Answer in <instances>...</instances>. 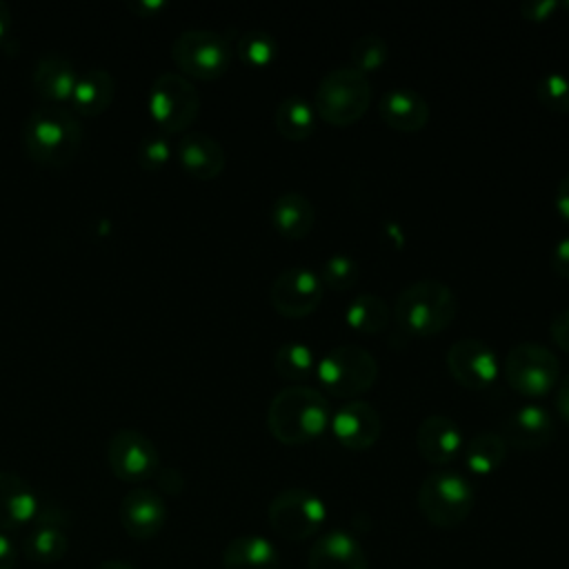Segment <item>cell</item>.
Returning <instances> with one entry per match:
<instances>
[{
	"instance_id": "obj_1",
	"label": "cell",
	"mask_w": 569,
	"mask_h": 569,
	"mask_svg": "<svg viewBox=\"0 0 569 569\" xmlns=\"http://www.w3.org/2000/svg\"><path fill=\"white\" fill-rule=\"evenodd\" d=\"M331 420L327 396L309 385L280 389L267 407V427L282 445H305L318 438Z\"/></svg>"
},
{
	"instance_id": "obj_2",
	"label": "cell",
	"mask_w": 569,
	"mask_h": 569,
	"mask_svg": "<svg viewBox=\"0 0 569 569\" xmlns=\"http://www.w3.org/2000/svg\"><path fill=\"white\" fill-rule=\"evenodd\" d=\"M84 129L73 109L64 104H40L22 124V144L31 160L49 167L69 164L80 144Z\"/></svg>"
},
{
	"instance_id": "obj_3",
	"label": "cell",
	"mask_w": 569,
	"mask_h": 569,
	"mask_svg": "<svg viewBox=\"0 0 569 569\" xmlns=\"http://www.w3.org/2000/svg\"><path fill=\"white\" fill-rule=\"evenodd\" d=\"M458 311L456 293L449 284L436 278L409 282L396 296L393 316L402 329L413 336H431L451 325Z\"/></svg>"
},
{
	"instance_id": "obj_4",
	"label": "cell",
	"mask_w": 569,
	"mask_h": 569,
	"mask_svg": "<svg viewBox=\"0 0 569 569\" xmlns=\"http://www.w3.org/2000/svg\"><path fill=\"white\" fill-rule=\"evenodd\" d=\"M371 102V82L367 73L351 64H340L327 71L313 93V109L322 120L347 127L353 124Z\"/></svg>"
},
{
	"instance_id": "obj_5",
	"label": "cell",
	"mask_w": 569,
	"mask_h": 569,
	"mask_svg": "<svg viewBox=\"0 0 569 569\" xmlns=\"http://www.w3.org/2000/svg\"><path fill=\"white\" fill-rule=\"evenodd\" d=\"M416 500L429 525L451 529L462 525L471 513L473 485L458 471L440 469L420 482Z\"/></svg>"
},
{
	"instance_id": "obj_6",
	"label": "cell",
	"mask_w": 569,
	"mask_h": 569,
	"mask_svg": "<svg viewBox=\"0 0 569 569\" xmlns=\"http://www.w3.org/2000/svg\"><path fill=\"white\" fill-rule=\"evenodd\" d=\"M316 373L329 393L353 400L376 382L378 360L362 345H336L318 360Z\"/></svg>"
},
{
	"instance_id": "obj_7",
	"label": "cell",
	"mask_w": 569,
	"mask_h": 569,
	"mask_svg": "<svg viewBox=\"0 0 569 569\" xmlns=\"http://www.w3.org/2000/svg\"><path fill=\"white\" fill-rule=\"evenodd\" d=\"M507 385L522 396H545L560 380V360L542 342H518L513 345L502 362Z\"/></svg>"
},
{
	"instance_id": "obj_8",
	"label": "cell",
	"mask_w": 569,
	"mask_h": 569,
	"mask_svg": "<svg viewBox=\"0 0 569 569\" xmlns=\"http://www.w3.org/2000/svg\"><path fill=\"white\" fill-rule=\"evenodd\" d=\"M171 58L187 76L213 80L229 69L233 47L224 33L193 27L173 38Z\"/></svg>"
},
{
	"instance_id": "obj_9",
	"label": "cell",
	"mask_w": 569,
	"mask_h": 569,
	"mask_svg": "<svg viewBox=\"0 0 569 569\" xmlns=\"http://www.w3.org/2000/svg\"><path fill=\"white\" fill-rule=\"evenodd\" d=\"M147 104L153 122L169 136L184 131L196 120L200 96L187 76L178 71H164L153 78Z\"/></svg>"
},
{
	"instance_id": "obj_10",
	"label": "cell",
	"mask_w": 569,
	"mask_h": 569,
	"mask_svg": "<svg viewBox=\"0 0 569 569\" xmlns=\"http://www.w3.org/2000/svg\"><path fill=\"white\" fill-rule=\"evenodd\" d=\"M325 518L327 507L322 498L302 487L282 489L271 498L267 509L271 529L289 542H302L318 533L325 525Z\"/></svg>"
},
{
	"instance_id": "obj_11",
	"label": "cell",
	"mask_w": 569,
	"mask_h": 569,
	"mask_svg": "<svg viewBox=\"0 0 569 569\" xmlns=\"http://www.w3.org/2000/svg\"><path fill=\"white\" fill-rule=\"evenodd\" d=\"M107 465L124 482H142L160 469V453L153 440L133 427H122L107 442Z\"/></svg>"
},
{
	"instance_id": "obj_12",
	"label": "cell",
	"mask_w": 569,
	"mask_h": 569,
	"mask_svg": "<svg viewBox=\"0 0 569 569\" xmlns=\"http://www.w3.org/2000/svg\"><path fill=\"white\" fill-rule=\"evenodd\" d=\"M322 293L325 284L320 280V273H316L307 264H293L282 269L269 287L271 307L287 318L309 316L320 305Z\"/></svg>"
},
{
	"instance_id": "obj_13",
	"label": "cell",
	"mask_w": 569,
	"mask_h": 569,
	"mask_svg": "<svg viewBox=\"0 0 569 569\" xmlns=\"http://www.w3.org/2000/svg\"><path fill=\"white\" fill-rule=\"evenodd\" d=\"M447 367L451 376L469 389H487L500 373L496 351L480 338H458L447 349Z\"/></svg>"
},
{
	"instance_id": "obj_14",
	"label": "cell",
	"mask_w": 569,
	"mask_h": 569,
	"mask_svg": "<svg viewBox=\"0 0 569 569\" xmlns=\"http://www.w3.org/2000/svg\"><path fill=\"white\" fill-rule=\"evenodd\" d=\"M329 427L342 447L360 451L376 445L382 433V418L371 402L353 398L331 411Z\"/></svg>"
},
{
	"instance_id": "obj_15",
	"label": "cell",
	"mask_w": 569,
	"mask_h": 569,
	"mask_svg": "<svg viewBox=\"0 0 569 569\" xmlns=\"http://www.w3.org/2000/svg\"><path fill=\"white\" fill-rule=\"evenodd\" d=\"M120 525L133 540H151L167 520V505L160 491L151 487H133L120 500Z\"/></svg>"
},
{
	"instance_id": "obj_16",
	"label": "cell",
	"mask_w": 569,
	"mask_h": 569,
	"mask_svg": "<svg viewBox=\"0 0 569 569\" xmlns=\"http://www.w3.org/2000/svg\"><path fill=\"white\" fill-rule=\"evenodd\" d=\"M553 433H556L553 416L536 402L516 407L505 418V425H502V438L507 440V445H513L527 451L547 447Z\"/></svg>"
},
{
	"instance_id": "obj_17",
	"label": "cell",
	"mask_w": 569,
	"mask_h": 569,
	"mask_svg": "<svg viewBox=\"0 0 569 569\" xmlns=\"http://www.w3.org/2000/svg\"><path fill=\"white\" fill-rule=\"evenodd\" d=\"M307 569H369L360 540L342 529L322 533L307 553Z\"/></svg>"
},
{
	"instance_id": "obj_18",
	"label": "cell",
	"mask_w": 569,
	"mask_h": 569,
	"mask_svg": "<svg viewBox=\"0 0 569 569\" xmlns=\"http://www.w3.org/2000/svg\"><path fill=\"white\" fill-rule=\"evenodd\" d=\"M462 445V431L449 416L431 413L416 429V449L431 465L451 462L460 453Z\"/></svg>"
},
{
	"instance_id": "obj_19",
	"label": "cell",
	"mask_w": 569,
	"mask_h": 569,
	"mask_svg": "<svg viewBox=\"0 0 569 569\" xmlns=\"http://www.w3.org/2000/svg\"><path fill=\"white\" fill-rule=\"evenodd\" d=\"M76 80H78L76 64L64 53L47 51L33 64V73H31L33 91L49 104L69 102Z\"/></svg>"
},
{
	"instance_id": "obj_20",
	"label": "cell",
	"mask_w": 569,
	"mask_h": 569,
	"mask_svg": "<svg viewBox=\"0 0 569 569\" xmlns=\"http://www.w3.org/2000/svg\"><path fill=\"white\" fill-rule=\"evenodd\" d=\"M176 158L180 167L198 180L216 178L227 162L222 144L204 131H187L176 144Z\"/></svg>"
},
{
	"instance_id": "obj_21",
	"label": "cell",
	"mask_w": 569,
	"mask_h": 569,
	"mask_svg": "<svg viewBox=\"0 0 569 569\" xmlns=\"http://www.w3.org/2000/svg\"><path fill=\"white\" fill-rule=\"evenodd\" d=\"M40 511L33 487L13 471H0V531H11L36 520Z\"/></svg>"
},
{
	"instance_id": "obj_22",
	"label": "cell",
	"mask_w": 569,
	"mask_h": 569,
	"mask_svg": "<svg viewBox=\"0 0 569 569\" xmlns=\"http://www.w3.org/2000/svg\"><path fill=\"white\" fill-rule=\"evenodd\" d=\"M380 118L398 131H418L429 120V102L413 87H391L378 100Z\"/></svg>"
},
{
	"instance_id": "obj_23",
	"label": "cell",
	"mask_w": 569,
	"mask_h": 569,
	"mask_svg": "<svg viewBox=\"0 0 569 569\" xmlns=\"http://www.w3.org/2000/svg\"><path fill=\"white\" fill-rule=\"evenodd\" d=\"M31 533L24 538V556L40 565H53L64 558L69 551V538L64 533V522L60 518H53L49 511H38L33 520Z\"/></svg>"
},
{
	"instance_id": "obj_24",
	"label": "cell",
	"mask_w": 569,
	"mask_h": 569,
	"mask_svg": "<svg viewBox=\"0 0 569 569\" xmlns=\"http://www.w3.org/2000/svg\"><path fill=\"white\" fill-rule=\"evenodd\" d=\"M116 96V78L104 67L78 71V80L69 104L82 116H100L107 111Z\"/></svg>"
},
{
	"instance_id": "obj_25",
	"label": "cell",
	"mask_w": 569,
	"mask_h": 569,
	"mask_svg": "<svg viewBox=\"0 0 569 569\" xmlns=\"http://www.w3.org/2000/svg\"><path fill=\"white\" fill-rule=\"evenodd\" d=\"M280 556L264 536H236L222 549V569H278Z\"/></svg>"
},
{
	"instance_id": "obj_26",
	"label": "cell",
	"mask_w": 569,
	"mask_h": 569,
	"mask_svg": "<svg viewBox=\"0 0 569 569\" xmlns=\"http://www.w3.org/2000/svg\"><path fill=\"white\" fill-rule=\"evenodd\" d=\"M271 222L287 238H305L316 222V207L302 191H284L271 204Z\"/></svg>"
},
{
	"instance_id": "obj_27",
	"label": "cell",
	"mask_w": 569,
	"mask_h": 569,
	"mask_svg": "<svg viewBox=\"0 0 569 569\" xmlns=\"http://www.w3.org/2000/svg\"><path fill=\"white\" fill-rule=\"evenodd\" d=\"M507 440L496 431H478L462 445L465 465L476 476L493 473L507 458Z\"/></svg>"
},
{
	"instance_id": "obj_28",
	"label": "cell",
	"mask_w": 569,
	"mask_h": 569,
	"mask_svg": "<svg viewBox=\"0 0 569 569\" xmlns=\"http://www.w3.org/2000/svg\"><path fill=\"white\" fill-rule=\"evenodd\" d=\"M273 124L287 140H305L316 129V109L302 96H287L273 111Z\"/></svg>"
},
{
	"instance_id": "obj_29",
	"label": "cell",
	"mask_w": 569,
	"mask_h": 569,
	"mask_svg": "<svg viewBox=\"0 0 569 569\" xmlns=\"http://www.w3.org/2000/svg\"><path fill=\"white\" fill-rule=\"evenodd\" d=\"M389 305L378 293H358L345 307V320L360 333H378L389 322Z\"/></svg>"
},
{
	"instance_id": "obj_30",
	"label": "cell",
	"mask_w": 569,
	"mask_h": 569,
	"mask_svg": "<svg viewBox=\"0 0 569 569\" xmlns=\"http://www.w3.org/2000/svg\"><path fill=\"white\" fill-rule=\"evenodd\" d=\"M273 367L276 373L284 380H305L313 373L316 369V353L307 342L300 340H289L282 342L276 353H273Z\"/></svg>"
},
{
	"instance_id": "obj_31",
	"label": "cell",
	"mask_w": 569,
	"mask_h": 569,
	"mask_svg": "<svg viewBox=\"0 0 569 569\" xmlns=\"http://www.w3.org/2000/svg\"><path fill=\"white\" fill-rule=\"evenodd\" d=\"M236 53L251 67H264L278 56V40L264 29H247L236 40Z\"/></svg>"
},
{
	"instance_id": "obj_32",
	"label": "cell",
	"mask_w": 569,
	"mask_h": 569,
	"mask_svg": "<svg viewBox=\"0 0 569 569\" xmlns=\"http://www.w3.org/2000/svg\"><path fill=\"white\" fill-rule=\"evenodd\" d=\"M349 56H351V67H356L358 71L362 73L376 71L378 67L385 64L389 56V44L380 33H362L351 42Z\"/></svg>"
},
{
	"instance_id": "obj_33",
	"label": "cell",
	"mask_w": 569,
	"mask_h": 569,
	"mask_svg": "<svg viewBox=\"0 0 569 569\" xmlns=\"http://www.w3.org/2000/svg\"><path fill=\"white\" fill-rule=\"evenodd\" d=\"M540 104L553 113H569V76L562 71H547L536 82Z\"/></svg>"
},
{
	"instance_id": "obj_34",
	"label": "cell",
	"mask_w": 569,
	"mask_h": 569,
	"mask_svg": "<svg viewBox=\"0 0 569 569\" xmlns=\"http://www.w3.org/2000/svg\"><path fill=\"white\" fill-rule=\"evenodd\" d=\"M360 273L358 262L347 256V253H331L325 262H322V271H320V280L325 287L342 291L356 284Z\"/></svg>"
},
{
	"instance_id": "obj_35",
	"label": "cell",
	"mask_w": 569,
	"mask_h": 569,
	"mask_svg": "<svg viewBox=\"0 0 569 569\" xmlns=\"http://www.w3.org/2000/svg\"><path fill=\"white\" fill-rule=\"evenodd\" d=\"M176 153V147L171 144L169 136L164 131H153V133H147L140 142H138V149H136V156H138V162L149 169V171H156V169H162L171 156Z\"/></svg>"
},
{
	"instance_id": "obj_36",
	"label": "cell",
	"mask_w": 569,
	"mask_h": 569,
	"mask_svg": "<svg viewBox=\"0 0 569 569\" xmlns=\"http://www.w3.org/2000/svg\"><path fill=\"white\" fill-rule=\"evenodd\" d=\"M560 9L558 0H525L520 2V13L522 18L531 20V22H540L551 18L556 11Z\"/></svg>"
},
{
	"instance_id": "obj_37",
	"label": "cell",
	"mask_w": 569,
	"mask_h": 569,
	"mask_svg": "<svg viewBox=\"0 0 569 569\" xmlns=\"http://www.w3.org/2000/svg\"><path fill=\"white\" fill-rule=\"evenodd\" d=\"M549 333L553 338V342L569 353V307L558 311L551 322H549Z\"/></svg>"
},
{
	"instance_id": "obj_38",
	"label": "cell",
	"mask_w": 569,
	"mask_h": 569,
	"mask_svg": "<svg viewBox=\"0 0 569 569\" xmlns=\"http://www.w3.org/2000/svg\"><path fill=\"white\" fill-rule=\"evenodd\" d=\"M551 267L558 276L569 278V233L562 236L551 249Z\"/></svg>"
},
{
	"instance_id": "obj_39",
	"label": "cell",
	"mask_w": 569,
	"mask_h": 569,
	"mask_svg": "<svg viewBox=\"0 0 569 569\" xmlns=\"http://www.w3.org/2000/svg\"><path fill=\"white\" fill-rule=\"evenodd\" d=\"M156 478H158V480H156L158 487H160L164 493H180L182 487H184V480H182L180 471L173 469V467H160V469L156 471Z\"/></svg>"
},
{
	"instance_id": "obj_40",
	"label": "cell",
	"mask_w": 569,
	"mask_h": 569,
	"mask_svg": "<svg viewBox=\"0 0 569 569\" xmlns=\"http://www.w3.org/2000/svg\"><path fill=\"white\" fill-rule=\"evenodd\" d=\"M127 7H129L136 16L149 18V16H156L158 11H162V9L167 7V0H129Z\"/></svg>"
},
{
	"instance_id": "obj_41",
	"label": "cell",
	"mask_w": 569,
	"mask_h": 569,
	"mask_svg": "<svg viewBox=\"0 0 569 569\" xmlns=\"http://www.w3.org/2000/svg\"><path fill=\"white\" fill-rule=\"evenodd\" d=\"M553 402H556V409H558V413L569 422V373H565L562 378H560V382H558V389H556V398H553Z\"/></svg>"
},
{
	"instance_id": "obj_42",
	"label": "cell",
	"mask_w": 569,
	"mask_h": 569,
	"mask_svg": "<svg viewBox=\"0 0 569 569\" xmlns=\"http://www.w3.org/2000/svg\"><path fill=\"white\" fill-rule=\"evenodd\" d=\"M16 565H18L16 547L9 540V536L0 531V569H16Z\"/></svg>"
},
{
	"instance_id": "obj_43",
	"label": "cell",
	"mask_w": 569,
	"mask_h": 569,
	"mask_svg": "<svg viewBox=\"0 0 569 569\" xmlns=\"http://www.w3.org/2000/svg\"><path fill=\"white\" fill-rule=\"evenodd\" d=\"M556 209L558 213L569 220V171L562 176V180L558 182V189H556Z\"/></svg>"
},
{
	"instance_id": "obj_44",
	"label": "cell",
	"mask_w": 569,
	"mask_h": 569,
	"mask_svg": "<svg viewBox=\"0 0 569 569\" xmlns=\"http://www.w3.org/2000/svg\"><path fill=\"white\" fill-rule=\"evenodd\" d=\"M11 29V9L4 0H0V40L9 33Z\"/></svg>"
},
{
	"instance_id": "obj_45",
	"label": "cell",
	"mask_w": 569,
	"mask_h": 569,
	"mask_svg": "<svg viewBox=\"0 0 569 569\" xmlns=\"http://www.w3.org/2000/svg\"><path fill=\"white\" fill-rule=\"evenodd\" d=\"M93 569H136L131 562L127 560H118V558H109V560H102L98 562Z\"/></svg>"
},
{
	"instance_id": "obj_46",
	"label": "cell",
	"mask_w": 569,
	"mask_h": 569,
	"mask_svg": "<svg viewBox=\"0 0 569 569\" xmlns=\"http://www.w3.org/2000/svg\"><path fill=\"white\" fill-rule=\"evenodd\" d=\"M560 4H562V7H565V9H567V11H569V0H562V2H560Z\"/></svg>"
}]
</instances>
